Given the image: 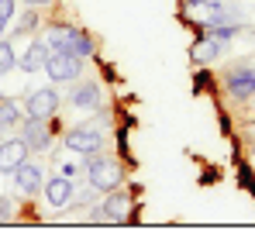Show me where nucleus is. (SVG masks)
I'll list each match as a JSON object with an SVG mask.
<instances>
[{
  "label": "nucleus",
  "instance_id": "11",
  "mask_svg": "<svg viewBox=\"0 0 255 241\" xmlns=\"http://www.w3.org/2000/svg\"><path fill=\"white\" fill-rule=\"evenodd\" d=\"M73 193H76V183H73V179H66L62 172H55V176H45L42 197H45V203H48V207H55V210L69 207V203H73Z\"/></svg>",
  "mask_w": 255,
  "mask_h": 241
},
{
  "label": "nucleus",
  "instance_id": "23",
  "mask_svg": "<svg viewBox=\"0 0 255 241\" xmlns=\"http://www.w3.org/2000/svg\"><path fill=\"white\" fill-rule=\"evenodd\" d=\"M21 3H24V7H38V10H42V7H52L55 0H21Z\"/></svg>",
  "mask_w": 255,
  "mask_h": 241
},
{
  "label": "nucleus",
  "instance_id": "9",
  "mask_svg": "<svg viewBox=\"0 0 255 241\" xmlns=\"http://www.w3.org/2000/svg\"><path fill=\"white\" fill-rule=\"evenodd\" d=\"M69 104L76 107V111H100L104 107V86L97 80H80L73 83V90H69Z\"/></svg>",
  "mask_w": 255,
  "mask_h": 241
},
{
  "label": "nucleus",
  "instance_id": "6",
  "mask_svg": "<svg viewBox=\"0 0 255 241\" xmlns=\"http://www.w3.org/2000/svg\"><path fill=\"white\" fill-rule=\"evenodd\" d=\"M100 210H104L107 224H128V221L134 217V197H131V190H121V186H118V190L104 193Z\"/></svg>",
  "mask_w": 255,
  "mask_h": 241
},
{
  "label": "nucleus",
  "instance_id": "21",
  "mask_svg": "<svg viewBox=\"0 0 255 241\" xmlns=\"http://www.w3.org/2000/svg\"><path fill=\"white\" fill-rule=\"evenodd\" d=\"M59 172H62L66 179H73V183H76V179L83 176V165H76V162H62V165H59Z\"/></svg>",
  "mask_w": 255,
  "mask_h": 241
},
{
  "label": "nucleus",
  "instance_id": "1",
  "mask_svg": "<svg viewBox=\"0 0 255 241\" xmlns=\"http://www.w3.org/2000/svg\"><path fill=\"white\" fill-rule=\"evenodd\" d=\"M42 38L48 41L52 52H73L80 59H93L97 55V41L90 31H83L80 24H66V21H55L42 31Z\"/></svg>",
  "mask_w": 255,
  "mask_h": 241
},
{
  "label": "nucleus",
  "instance_id": "5",
  "mask_svg": "<svg viewBox=\"0 0 255 241\" xmlns=\"http://www.w3.org/2000/svg\"><path fill=\"white\" fill-rule=\"evenodd\" d=\"M83 62L80 55H73V52H48V59H45V76L48 83H55V86H62V83H73L83 76Z\"/></svg>",
  "mask_w": 255,
  "mask_h": 241
},
{
  "label": "nucleus",
  "instance_id": "13",
  "mask_svg": "<svg viewBox=\"0 0 255 241\" xmlns=\"http://www.w3.org/2000/svg\"><path fill=\"white\" fill-rule=\"evenodd\" d=\"M48 41L42 38V35H31V41H28V48L24 52H17V69L21 73H38V69H45V59H48Z\"/></svg>",
  "mask_w": 255,
  "mask_h": 241
},
{
  "label": "nucleus",
  "instance_id": "22",
  "mask_svg": "<svg viewBox=\"0 0 255 241\" xmlns=\"http://www.w3.org/2000/svg\"><path fill=\"white\" fill-rule=\"evenodd\" d=\"M14 217V200L10 197H0V224H7Z\"/></svg>",
  "mask_w": 255,
  "mask_h": 241
},
{
  "label": "nucleus",
  "instance_id": "20",
  "mask_svg": "<svg viewBox=\"0 0 255 241\" xmlns=\"http://www.w3.org/2000/svg\"><path fill=\"white\" fill-rule=\"evenodd\" d=\"M14 10H17V0H0V38H3L7 24L14 21Z\"/></svg>",
  "mask_w": 255,
  "mask_h": 241
},
{
  "label": "nucleus",
  "instance_id": "24",
  "mask_svg": "<svg viewBox=\"0 0 255 241\" xmlns=\"http://www.w3.org/2000/svg\"><path fill=\"white\" fill-rule=\"evenodd\" d=\"M207 3H211V0H186L183 7H186V10H193V7H207Z\"/></svg>",
  "mask_w": 255,
  "mask_h": 241
},
{
  "label": "nucleus",
  "instance_id": "18",
  "mask_svg": "<svg viewBox=\"0 0 255 241\" xmlns=\"http://www.w3.org/2000/svg\"><path fill=\"white\" fill-rule=\"evenodd\" d=\"M14 66H17V45L7 41V38H0V80H3Z\"/></svg>",
  "mask_w": 255,
  "mask_h": 241
},
{
  "label": "nucleus",
  "instance_id": "4",
  "mask_svg": "<svg viewBox=\"0 0 255 241\" xmlns=\"http://www.w3.org/2000/svg\"><path fill=\"white\" fill-rule=\"evenodd\" d=\"M55 131H59V120L55 118H24L21 127H17V134L24 138V145H28L31 152H38V155H45V152L52 148Z\"/></svg>",
  "mask_w": 255,
  "mask_h": 241
},
{
  "label": "nucleus",
  "instance_id": "12",
  "mask_svg": "<svg viewBox=\"0 0 255 241\" xmlns=\"http://www.w3.org/2000/svg\"><path fill=\"white\" fill-rule=\"evenodd\" d=\"M31 155V148L24 145V138H0V176H10L21 162Z\"/></svg>",
  "mask_w": 255,
  "mask_h": 241
},
{
  "label": "nucleus",
  "instance_id": "26",
  "mask_svg": "<svg viewBox=\"0 0 255 241\" xmlns=\"http://www.w3.org/2000/svg\"><path fill=\"white\" fill-rule=\"evenodd\" d=\"M252 100H255V97H252Z\"/></svg>",
  "mask_w": 255,
  "mask_h": 241
},
{
  "label": "nucleus",
  "instance_id": "19",
  "mask_svg": "<svg viewBox=\"0 0 255 241\" xmlns=\"http://www.w3.org/2000/svg\"><path fill=\"white\" fill-rule=\"evenodd\" d=\"M207 35H214L221 41H231L235 35H242V24H207Z\"/></svg>",
  "mask_w": 255,
  "mask_h": 241
},
{
  "label": "nucleus",
  "instance_id": "25",
  "mask_svg": "<svg viewBox=\"0 0 255 241\" xmlns=\"http://www.w3.org/2000/svg\"><path fill=\"white\" fill-rule=\"evenodd\" d=\"M252 155H255V141H252Z\"/></svg>",
  "mask_w": 255,
  "mask_h": 241
},
{
  "label": "nucleus",
  "instance_id": "2",
  "mask_svg": "<svg viewBox=\"0 0 255 241\" xmlns=\"http://www.w3.org/2000/svg\"><path fill=\"white\" fill-rule=\"evenodd\" d=\"M83 176L86 183L104 197V193H111V190H118L121 183H125V165L118 155H107V152H93V155H86V165H83Z\"/></svg>",
  "mask_w": 255,
  "mask_h": 241
},
{
  "label": "nucleus",
  "instance_id": "15",
  "mask_svg": "<svg viewBox=\"0 0 255 241\" xmlns=\"http://www.w3.org/2000/svg\"><path fill=\"white\" fill-rule=\"evenodd\" d=\"M24 118H28V114H24V104L10 100V97H0V138L14 134Z\"/></svg>",
  "mask_w": 255,
  "mask_h": 241
},
{
  "label": "nucleus",
  "instance_id": "17",
  "mask_svg": "<svg viewBox=\"0 0 255 241\" xmlns=\"http://www.w3.org/2000/svg\"><path fill=\"white\" fill-rule=\"evenodd\" d=\"M38 28H42V17H38V7H28L21 17H17V24H14V31H17V38H31V35H38Z\"/></svg>",
  "mask_w": 255,
  "mask_h": 241
},
{
  "label": "nucleus",
  "instance_id": "8",
  "mask_svg": "<svg viewBox=\"0 0 255 241\" xmlns=\"http://www.w3.org/2000/svg\"><path fill=\"white\" fill-rule=\"evenodd\" d=\"M10 179H14V190H17L21 197H38V193H42V186H45L42 165H38V162H31V159L21 162V165L10 172Z\"/></svg>",
  "mask_w": 255,
  "mask_h": 241
},
{
  "label": "nucleus",
  "instance_id": "14",
  "mask_svg": "<svg viewBox=\"0 0 255 241\" xmlns=\"http://www.w3.org/2000/svg\"><path fill=\"white\" fill-rule=\"evenodd\" d=\"M228 52V41L214 38V35H204V38L193 41V48H190V59H193V66H207L214 59H221Z\"/></svg>",
  "mask_w": 255,
  "mask_h": 241
},
{
  "label": "nucleus",
  "instance_id": "7",
  "mask_svg": "<svg viewBox=\"0 0 255 241\" xmlns=\"http://www.w3.org/2000/svg\"><path fill=\"white\" fill-rule=\"evenodd\" d=\"M59 107H62V97H59L55 83L28 93V100H24V114L28 118H59Z\"/></svg>",
  "mask_w": 255,
  "mask_h": 241
},
{
  "label": "nucleus",
  "instance_id": "10",
  "mask_svg": "<svg viewBox=\"0 0 255 241\" xmlns=\"http://www.w3.org/2000/svg\"><path fill=\"white\" fill-rule=\"evenodd\" d=\"M224 90L235 100H252L255 97V66H235L224 73Z\"/></svg>",
  "mask_w": 255,
  "mask_h": 241
},
{
  "label": "nucleus",
  "instance_id": "3",
  "mask_svg": "<svg viewBox=\"0 0 255 241\" xmlns=\"http://www.w3.org/2000/svg\"><path fill=\"white\" fill-rule=\"evenodd\" d=\"M62 145L76 155H93V152H107L111 145V131L100 120H86V124H73L62 134Z\"/></svg>",
  "mask_w": 255,
  "mask_h": 241
},
{
  "label": "nucleus",
  "instance_id": "16",
  "mask_svg": "<svg viewBox=\"0 0 255 241\" xmlns=\"http://www.w3.org/2000/svg\"><path fill=\"white\" fill-rule=\"evenodd\" d=\"M207 24H242V10L235 7V3H228V0H211L207 3V21H204V28Z\"/></svg>",
  "mask_w": 255,
  "mask_h": 241
}]
</instances>
